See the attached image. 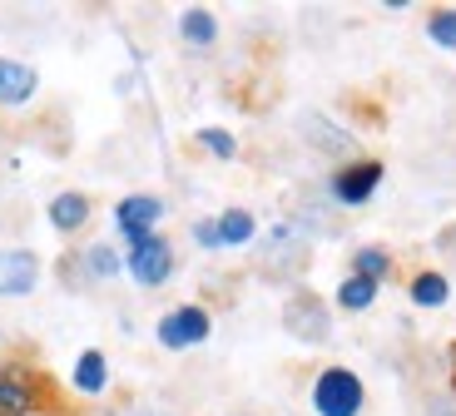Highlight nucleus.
Masks as SVG:
<instances>
[{
  "label": "nucleus",
  "mask_w": 456,
  "mask_h": 416,
  "mask_svg": "<svg viewBox=\"0 0 456 416\" xmlns=\"http://www.w3.org/2000/svg\"><path fill=\"white\" fill-rule=\"evenodd\" d=\"M362 406H367V387L353 367L332 362V367L318 371V382H313V412L318 416H362Z\"/></svg>",
  "instance_id": "1"
},
{
  "label": "nucleus",
  "mask_w": 456,
  "mask_h": 416,
  "mask_svg": "<svg viewBox=\"0 0 456 416\" xmlns=\"http://www.w3.org/2000/svg\"><path fill=\"white\" fill-rule=\"evenodd\" d=\"M208 332H214V317H208V307H199V303H183V307H174V313H164L159 322H154V342H159L164 352L204 347Z\"/></svg>",
  "instance_id": "2"
},
{
  "label": "nucleus",
  "mask_w": 456,
  "mask_h": 416,
  "mask_svg": "<svg viewBox=\"0 0 456 416\" xmlns=\"http://www.w3.org/2000/svg\"><path fill=\"white\" fill-rule=\"evenodd\" d=\"M125 273L139 282V288H164V282L174 278V243L164 233H149V238H139V243H129L125 248Z\"/></svg>",
  "instance_id": "3"
},
{
  "label": "nucleus",
  "mask_w": 456,
  "mask_h": 416,
  "mask_svg": "<svg viewBox=\"0 0 456 416\" xmlns=\"http://www.w3.org/2000/svg\"><path fill=\"white\" fill-rule=\"evenodd\" d=\"M283 327L293 332L297 342H328L332 338V313H328V303H322L318 293L293 288L288 303H283Z\"/></svg>",
  "instance_id": "4"
},
{
  "label": "nucleus",
  "mask_w": 456,
  "mask_h": 416,
  "mask_svg": "<svg viewBox=\"0 0 456 416\" xmlns=\"http://www.w3.org/2000/svg\"><path fill=\"white\" fill-rule=\"evenodd\" d=\"M159 224H164L159 193H125V199L114 203V233L125 238V243H139V238L159 233Z\"/></svg>",
  "instance_id": "5"
},
{
  "label": "nucleus",
  "mask_w": 456,
  "mask_h": 416,
  "mask_svg": "<svg viewBox=\"0 0 456 416\" xmlns=\"http://www.w3.org/2000/svg\"><path fill=\"white\" fill-rule=\"evenodd\" d=\"M45 278L35 248H0V298H30Z\"/></svg>",
  "instance_id": "6"
},
{
  "label": "nucleus",
  "mask_w": 456,
  "mask_h": 416,
  "mask_svg": "<svg viewBox=\"0 0 456 416\" xmlns=\"http://www.w3.org/2000/svg\"><path fill=\"white\" fill-rule=\"evenodd\" d=\"M382 174L387 169H382L377 159H353V164H342V169L332 174V199L347 203V208H362V203L382 189Z\"/></svg>",
  "instance_id": "7"
},
{
  "label": "nucleus",
  "mask_w": 456,
  "mask_h": 416,
  "mask_svg": "<svg viewBox=\"0 0 456 416\" xmlns=\"http://www.w3.org/2000/svg\"><path fill=\"white\" fill-rule=\"evenodd\" d=\"M35 94H40V69L0 55V110H25Z\"/></svg>",
  "instance_id": "8"
},
{
  "label": "nucleus",
  "mask_w": 456,
  "mask_h": 416,
  "mask_svg": "<svg viewBox=\"0 0 456 416\" xmlns=\"http://www.w3.org/2000/svg\"><path fill=\"white\" fill-rule=\"evenodd\" d=\"M40 382L25 367H0V416H30L40 412Z\"/></svg>",
  "instance_id": "9"
},
{
  "label": "nucleus",
  "mask_w": 456,
  "mask_h": 416,
  "mask_svg": "<svg viewBox=\"0 0 456 416\" xmlns=\"http://www.w3.org/2000/svg\"><path fill=\"white\" fill-rule=\"evenodd\" d=\"M90 214H94V203H90V193H80V189H65L45 203V218H50L55 233H80V228L90 224Z\"/></svg>",
  "instance_id": "10"
},
{
  "label": "nucleus",
  "mask_w": 456,
  "mask_h": 416,
  "mask_svg": "<svg viewBox=\"0 0 456 416\" xmlns=\"http://www.w3.org/2000/svg\"><path fill=\"white\" fill-rule=\"evenodd\" d=\"M69 387L80 396H104L110 392V357L100 347H85L75 357V367H69Z\"/></svg>",
  "instance_id": "11"
},
{
  "label": "nucleus",
  "mask_w": 456,
  "mask_h": 416,
  "mask_svg": "<svg viewBox=\"0 0 456 416\" xmlns=\"http://www.w3.org/2000/svg\"><path fill=\"white\" fill-rule=\"evenodd\" d=\"M80 268H85V278L110 282V278H119V273H125V253H119L114 243H90L80 253Z\"/></svg>",
  "instance_id": "12"
},
{
  "label": "nucleus",
  "mask_w": 456,
  "mask_h": 416,
  "mask_svg": "<svg viewBox=\"0 0 456 416\" xmlns=\"http://www.w3.org/2000/svg\"><path fill=\"white\" fill-rule=\"evenodd\" d=\"M407 298H411V307H446L452 303V282H446V273L427 268L407 282Z\"/></svg>",
  "instance_id": "13"
},
{
  "label": "nucleus",
  "mask_w": 456,
  "mask_h": 416,
  "mask_svg": "<svg viewBox=\"0 0 456 416\" xmlns=\"http://www.w3.org/2000/svg\"><path fill=\"white\" fill-rule=\"evenodd\" d=\"M179 35H183V45L208 50V45L218 40V20H214V11H204V5H189V11L179 15Z\"/></svg>",
  "instance_id": "14"
},
{
  "label": "nucleus",
  "mask_w": 456,
  "mask_h": 416,
  "mask_svg": "<svg viewBox=\"0 0 456 416\" xmlns=\"http://www.w3.org/2000/svg\"><path fill=\"white\" fill-rule=\"evenodd\" d=\"M377 288H382V282H372V278H357V273H347V278L338 282V293H332V303H338L342 313H367V307L377 303Z\"/></svg>",
  "instance_id": "15"
},
{
  "label": "nucleus",
  "mask_w": 456,
  "mask_h": 416,
  "mask_svg": "<svg viewBox=\"0 0 456 416\" xmlns=\"http://www.w3.org/2000/svg\"><path fill=\"white\" fill-rule=\"evenodd\" d=\"M214 224H218V243L224 248H243V243H253V233H258V218H253L248 208H224Z\"/></svg>",
  "instance_id": "16"
},
{
  "label": "nucleus",
  "mask_w": 456,
  "mask_h": 416,
  "mask_svg": "<svg viewBox=\"0 0 456 416\" xmlns=\"http://www.w3.org/2000/svg\"><path fill=\"white\" fill-rule=\"evenodd\" d=\"M353 273H357V278H372V282H382V278L392 273V253H387V248H377V243L357 248V253H353Z\"/></svg>",
  "instance_id": "17"
},
{
  "label": "nucleus",
  "mask_w": 456,
  "mask_h": 416,
  "mask_svg": "<svg viewBox=\"0 0 456 416\" xmlns=\"http://www.w3.org/2000/svg\"><path fill=\"white\" fill-rule=\"evenodd\" d=\"M308 129H318V135H308V144H318V149H328V154H347V149H353V135H342V129H332L328 119H322V114H308Z\"/></svg>",
  "instance_id": "18"
},
{
  "label": "nucleus",
  "mask_w": 456,
  "mask_h": 416,
  "mask_svg": "<svg viewBox=\"0 0 456 416\" xmlns=\"http://www.w3.org/2000/svg\"><path fill=\"white\" fill-rule=\"evenodd\" d=\"M194 139H199V149L214 154V159H233V154H239V139L228 135V129H218V124H204Z\"/></svg>",
  "instance_id": "19"
},
{
  "label": "nucleus",
  "mask_w": 456,
  "mask_h": 416,
  "mask_svg": "<svg viewBox=\"0 0 456 416\" xmlns=\"http://www.w3.org/2000/svg\"><path fill=\"white\" fill-rule=\"evenodd\" d=\"M427 35H432V45H442V50H456V11H432L427 15Z\"/></svg>",
  "instance_id": "20"
},
{
  "label": "nucleus",
  "mask_w": 456,
  "mask_h": 416,
  "mask_svg": "<svg viewBox=\"0 0 456 416\" xmlns=\"http://www.w3.org/2000/svg\"><path fill=\"white\" fill-rule=\"evenodd\" d=\"M189 233H194V243L204 248V253H218V248H224V243H218V224H214V218H199Z\"/></svg>",
  "instance_id": "21"
},
{
  "label": "nucleus",
  "mask_w": 456,
  "mask_h": 416,
  "mask_svg": "<svg viewBox=\"0 0 456 416\" xmlns=\"http://www.w3.org/2000/svg\"><path fill=\"white\" fill-rule=\"evenodd\" d=\"M129 416H169V412H129Z\"/></svg>",
  "instance_id": "22"
},
{
  "label": "nucleus",
  "mask_w": 456,
  "mask_h": 416,
  "mask_svg": "<svg viewBox=\"0 0 456 416\" xmlns=\"http://www.w3.org/2000/svg\"><path fill=\"white\" fill-rule=\"evenodd\" d=\"M30 416H50V412H30Z\"/></svg>",
  "instance_id": "23"
}]
</instances>
